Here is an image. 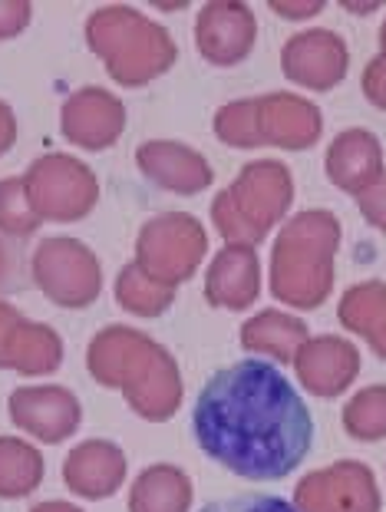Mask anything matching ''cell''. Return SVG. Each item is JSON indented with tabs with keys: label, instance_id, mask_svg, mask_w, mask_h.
Wrapping results in <instances>:
<instances>
[{
	"label": "cell",
	"instance_id": "cell-12",
	"mask_svg": "<svg viewBox=\"0 0 386 512\" xmlns=\"http://www.w3.org/2000/svg\"><path fill=\"white\" fill-rule=\"evenodd\" d=\"M119 129H123V106L96 86L70 96L63 106V133L83 149L113 146Z\"/></svg>",
	"mask_w": 386,
	"mask_h": 512
},
{
	"label": "cell",
	"instance_id": "cell-11",
	"mask_svg": "<svg viewBox=\"0 0 386 512\" xmlns=\"http://www.w3.org/2000/svg\"><path fill=\"white\" fill-rule=\"evenodd\" d=\"M255 20L245 4H208L198 17V50L218 67H231L251 50Z\"/></svg>",
	"mask_w": 386,
	"mask_h": 512
},
{
	"label": "cell",
	"instance_id": "cell-8",
	"mask_svg": "<svg viewBox=\"0 0 386 512\" xmlns=\"http://www.w3.org/2000/svg\"><path fill=\"white\" fill-rule=\"evenodd\" d=\"M301 512H377L380 499L373 476L360 463H340L334 470L311 473L297 486Z\"/></svg>",
	"mask_w": 386,
	"mask_h": 512
},
{
	"label": "cell",
	"instance_id": "cell-20",
	"mask_svg": "<svg viewBox=\"0 0 386 512\" xmlns=\"http://www.w3.org/2000/svg\"><path fill=\"white\" fill-rule=\"evenodd\" d=\"M116 294H119V304H123L126 311L146 314V318H152V314H162L172 304V288H165V285H159V281H152L149 275H142L139 265H126L123 268Z\"/></svg>",
	"mask_w": 386,
	"mask_h": 512
},
{
	"label": "cell",
	"instance_id": "cell-16",
	"mask_svg": "<svg viewBox=\"0 0 386 512\" xmlns=\"http://www.w3.org/2000/svg\"><path fill=\"white\" fill-rule=\"evenodd\" d=\"M189 506L192 483L175 466H149L129 496V512H189Z\"/></svg>",
	"mask_w": 386,
	"mask_h": 512
},
{
	"label": "cell",
	"instance_id": "cell-5",
	"mask_svg": "<svg viewBox=\"0 0 386 512\" xmlns=\"http://www.w3.org/2000/svg\"><path fill=\"white\" fill-rule=\"evenodd\" d=\"M63 364V341L47 324L24 321L10 301H0V370L27 377L53 374Z\"/></svg>",
	"mask_w": 386,
	"mask_h": 512
},
{
	"label": "cell",
	"instance_id": "cell-26",
	"mask_svg": "<svg viewBox=\"0 0 386 512\" xmlns=\"http://www.w3.org/2000/svg\"><path fill=\"white\" fill-rule=\"evenodd\" d=\"M4 271H7V258H4V248H0V278H4Z\"/></svg>",
	"mask_w": 386,
	"mask_h": 512
},
{
	"label": "cell",
	"instance_id": "cell-25",
	"mask_svg": "<svg viewBox=\"0 0 386 512\" xmlns=\"http://www.w3.org/2000/svg\"><path fill=\"white\" fill-rule=\"evenodd\" d=\"M30 512H83V509H76L70 503H40L37 509H30Z\"/></svg>",
	"mask_w": 386,
	"mask_h": 512
},
{
	"label": "cell",
	"instance_id": "cell-19",
	"mask_svg": "<svg viewBox=\"0 0 386 512\" xmlns=\"http://www.w3.org/2000/svg\"><path fill=\"white\" fill-rule=\"evenodd\" d=\"M43 479V456L20 437H0V499H24Z\"/></svg>",
	"mask_w": 386,
	"mask_h": 512
},
{
	"label": "cell",
	"instance_id": "cell-17",
	"mask_svg": "<svg viewBox=\"0 0 386 512\" xmlns=\"http://www.w3.org/2000/svg\"><path fill=\"white\" fill-rule=\"evenodd\" d=\"M304 341H307V324L281 311H264L255 321H248L245 331H241V344L248 351L274 354L281 364H291Z\"/></svg>",
	"mask_w": 386,
	"mask_h": 512
},
{
	"label": "cell",
	"instance_id": "cell-7",
	"mask_svg": "<svg viewBox=\"0 0 386 512\" xmlns=\"http://www.w3.org/2000/svg\"><path fill=\"white\" fill-rule=\"evenodd\" d=\"M146 232L169 248H162V252H139L142 275H149L152 281H159L165 288L192 278V271L205 248V235H202V228L195 225V219H189V215H165V219L146 225Z\"/></svg>",
	"mask_w": 386,
	"mask_h": 512
},
{
	"label": "cell",
	"instance_id": "cell-23",
	"mask_svg": "<svg viewBox=\"0 0 386 512\" xmlns=\"http://www.w3.org/2000/svg\"><path fill=\"white\" fill-rule=\"evenodd\" d=\"M30 24V4H0V40L17 37Z\"/></svg>",
	"mask_w": 386,
	"mask_h": 512
},
{
	"label": "cell",
	"instance_id": "cell-10",
	"mask_svg": "<svg viewBox=\"0 0 386 512\" xmlns=\"http://www.w3.org/2000/svg\"><path fill=\"white\" fill-rule=\"evenodd\" d=\"M63 479L76 496L83 499H106L113 496L126 479V456L116 443L90 440L80 443L66 456Z\"/></svg>",
	"mask_w": 386,
	"mask_h": 512
},
{
	"label": "cell",
	"instance_id": "cell-22",
	"mask_svg": "<svg viewBox=\"0 0 386 512\" xmlns=\"http://www.w3.org/2000/svg\"><path fill=\"white\" fill-rule=\"evenodd\" d=\"M202 512H301V509L271 493H241V496L215 499Z\"/></svg>",
	"mask_w": 386,
	"mask_h": 512
},
{
	"label": "cell",
	"instance_id": "cell-6",
	"mask_svg": "<svg viewBox=\"0 0 386 512\" xmlns=\"http://www.w3.org/2000/svg\"><path fill=\"white\" fill-rule=\"evenodd\" d=\"M7 407L14 427L40 443H63L83 420L80 400L66 387H17Z\"/></svg>",
	"mask_w": 386,
	"mask_h": 512
},
{
	"label": "cell",
	"instance_id": "cell-9",
	"mask_svg": "<svg viewBox=\"0 0 386 512\" xmlns=\"http://www.w3.org/2000/svg\"><path fill=\"white\" fill-rule=\"evenodd\" d=\"M294 367L301 384L317 397H337L350 380H354L360 357L357 347L340 341V337H317L304 341L301 351L294 354Z\"/></svg>",
	"mask_w": 386,
	"mask_h": 512
},
{
	"label": "cell",
	"instance_id": "cell-24",
	"mask_svg": "<svg viewBox=\"0 0 386 512\" xmlns=\"http://www.w3.org/2000/svg\"><path fill=\"white\" fill-rule=\"evenodd\" d=\"M17 139V119L7 103H0V156H7Z\"/></svg>",
	"mask_w": 386,
	"mask_h": 512
},
{
	"label": "cell",
	"instance_id": "cell-2",
	"mask_svg": "<svg viewBox=\"0 0 386 512\" xmlns=\"http://www.w3.org/2000/svg\"><path fill=\"white\" fill-rule=\"evenodd\" d=\"M90 370L103 387H126L132 410L146 420H169L179 407V374L172 357L142 334L109 328L90 344Z\"/></svg>",
	"mask_w": 386,
	"mask_h": 512
},
{
	"label": "cell",
	"instance_id": "cell-14",
	"mask_svg": "<svg viewBox=\"0 0 386 512\" xmlns=\"http://www.w3.org/2000/svg\"><path fill=\"white\" fill-rule=\"evenodd\" d=\"M139 166L146 169L149 179H156L165 189L175 192H198L212 182L205 159L198 152L179 149L172 143H149L139 149Z\"/></svg>",
	"mask_w": 386,
	"mask_h": 512
},
{
	"label": "cell",
	"instance_id": "cell-15",
	"mask_svg": "<svg viewBox=\"0 0 386 512\" xmlns=\"http://www.w3.org/2000/svg\"><path fill=\"white\" fill-rule=\"evenodd\" d=\"M380 169V146L377 139L360 133H340L330 146V156H327V176L334 185L347 192H360L367 176Z\"/></svg>",
	"mask_w": 386,
	"mask_h": 512
},
{
	"label": "cell",
	"instance_id": "cell-13",
	"mask_svg": "<svg viewBox=\"0 0 386 512\" xmlns=\"http://www.w3.org/2000/svg\"><path fill=\"white\" fill-rule=\"evenodd\" d=\"M205 294L212 304L241 311L255 301L258 294V261L248 248H228L215 258L212 271H208Z\"/></svg>",
	"mask_w": 386,
	"mask_h": 512
},
{
	"label": "cell",
	"instance_id": "cell-18",
	"mask_svg": "<svg viewBox=\"0 0 386 512\" xmlns=\"http://www.w3.org/2000/svg\"><path fill=\"white\" fill-rule=\"evenodd\" d=\"M344 70H347V50H340V43L334 40V34H327V30H321L317 57L301 47V40H294L284 47V73L297 83L334 86Z\"/></svg>",
	"mask_w": 386,
	"mask_h": 512
},
{
	"label": "cell",
	"instance_id": "cell-4",
	"mask_svg": "<svg viewBox=\"0 0 386 512\" xmlns=\"http://www.w3.org/2000/svg\"><path fill=\"white\" fill-rule=\"evenodd\" d=\"M33 278L60 308H86L99 294V265L73 238H50L33 255Z\"/></svg>",
	"mask_w": 386,
	"mask_h": 512
},
{
	"label": "cell",
	"instance_id": "cell-21",
	"mask_svg": "<svg viewBox=\"0 0 386 512\" xmlns=\"http://www.w3.org/2000/svg\"><path fill=\"white\" fill-rule=\"evenodd\" d=\"M37 228H40V219L30 205L24 179H4L0 182V232L24 238L37 232Z\"/></svg>",
	"mask_w": 386,
	"mask_h": 512
},
{
	"label": "cell",
	"instance_id": "cell-3",
	"mask_svg": "<svg viewBox=\"0 0 386 512\" xmlns=\"http://www.w3.org/2000/svg\"><path fill=\"white\" fill-rule=\"evenodd\" d=\"M24 185L37 219L73 222L90 212L96 202V182L90 169L70 156L37 159L24 176Z\"/></svg>",
	"mask_w": 386,
	"mask_h": 512
},
{
	"label": "cell",
	"instance_id": "cell-1",
	"mask_svg": "<svg viewBox=\"0 0 386 512\" xmlns=\"http://www.w3.org/2000/svg\"><path fill=\"white\" fill-rule=\"evenodd\" d=\"M192 437L222 470L251 483H274L307 460L314 417L278 367L241 357L215 370L198 390Z\"/></svg>",
	"mask_w": 386,
	"mask_h": 512
}]
</instances>
